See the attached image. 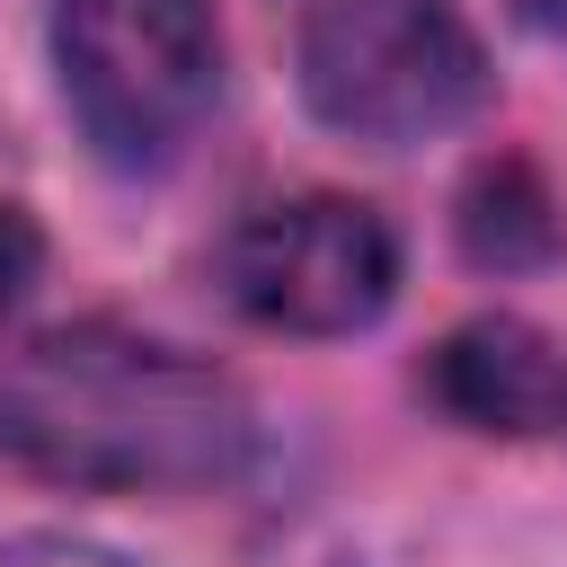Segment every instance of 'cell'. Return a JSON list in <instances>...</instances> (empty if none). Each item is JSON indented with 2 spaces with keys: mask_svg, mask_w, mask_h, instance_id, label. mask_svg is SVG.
Segmentation results:
<instances>
[{
  "mask_svg": "<svg viewBox=\"0 0 567 567\" xmlns=\"http://www.w3.org/2000/svg\"><path fill=\"white\" fill-rule=\"evenodd\" d=\"M0 461L89 496H195L248 461V399L168 337L53 328L0 354Z\"/></svg>",
  "mask_w": 567,
  "mask_h": 567,
  "instance_id": "obj_1",
  "label": "cell"
},
{
  "mask_svg": "<svg viewBox=\"0 0 567 567\" xmlns=\"http://www.w3.org/2000/svg\"><path fill=\"white\" fill-rule=\"evenodd\" d=\"M301 97L346 142L416 151L487 106V53L461 0H310Z\"/></svg>",
  "mask_w": 567,
  "mask_h": 567,
  "instance_id": "obj_2",
  "label": "cell"
},
{
  "mask_svg": "<svg viewBox=\"0 0 567 567\" xmlns=\"http://www.w3.org/2000/svg\"><path fill=\"white\" fill-rule=\"evenodd\" d=\"M53 71L115 168H159L221 89L213 0H53Z\"/></svg>",
  "mask_w": 567,
  "mask_h": 567,
  "instance_id": "obj_3",
  "label": "cell"
},
{
  "mask_svg": "<svg viewBox=\"0 0 567 567\" xmlns=\"http://www.w3.org/2000/svg\"><path fill=\"white\" fill-rule=\"evenodd\" d=\"M221 292L284 337L372 328L399 292V230L363 195H284L257 204L221 248Z\"/></svg>",
  "mask_w": 567,
  "mask_h": 567,
  "instance_id": "obj_4",
  "label": "cell"
},
{
  "mask_svg": "<svg viewBox=\"0 0 567 567\" xmlns=\"http://www.w3.org/2000/svg\"><path fill=\"white\" fill-rule=\"evenodd\" d=\"M425 390L443 416H461L470 434H532L558 425L567 399V363L549 354L540 328L523 319H470L425 354Z\"/></svg>",
  "mask_w": 567,
  "mask_h": 567,
  "instance_id": "obj_5",
  "label": "cell"
},
{
  "mask_svg": "<svg viewBox=\"0 0 567 567\" xmlns=\"http://www.w3.org/2000/svg\"><path fill=\"white\" fill-rule=\"evenodd\" d=\"M567 248V221H558V195L532 159H478L470 186H461V257L487 266V275H532Z\"/></svg>",
  "mask_w": 567,
  "mask_h": 567,
  "instance_id": "obj_6",
  "label": "cell"
},
{
  "mask_svg": "<svg viewBox=\"0 0 567 567\" xmlns=\"http://www.w3.org/2000/svg\"><path fill=\"white\" fill-rule=\"evenodd\" d=\"M35 266H44V239H35V221L18 213V204H0V310L35 284Z\"/></svg>",
  "mask_w": 567,
  "mask_h": 567,
  "instance_id": "obj_7",
  "label": "cell"
},
{
  "mask_svg": "<svg viewBox=\"0 0 567 567\" xmlns=\"http://www.w3.org/2000/svg\"><path fill=\"white\" fill-rule=\"evenodd\" d=\"M0 567H124L115 549H89V540H62V532H35V540H18Z\"/></svg>",
  "mask_w": 567,
  "mask_h": 567,
  "instance_id": "obj_8",
  "label": "cell"
},
{
  "mask_svg": "<svg viewBox=\"0 0 567 567\" xmlns=\"http://www.w3.org/2000/svg\"><path fill=\"white\" fill-rule=\"evenodd\" d=\"M540 18H549V27H558V35H567V0H540Z\"/></svg>",
  "mask_w": 567,
  "mask_h": 567,
  "instance_id": "obj_9",
  "label": "cell"
},
{
  "mask_svg": "<svg viewBox=\"0 0 567 567\" xmlns=\"http://www.w3.org/2000/svg\"><path fill=\"white\" fill-rule=\"evenodd\" d=\"M558 425H567V399H558Z\"/></svg>",
  "mask_w": 567,
  "mask_h": 567,
  "instance_id": "obj_10",
  "label": "cell"
}]
</instances>
